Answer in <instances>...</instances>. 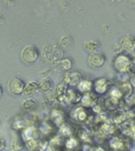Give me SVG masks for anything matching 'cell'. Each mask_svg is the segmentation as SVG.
<instances>
[{"label": "cell", "instance_id": "cell-1", "mask_svg": "<svg viewBox=\"0 0 135 151\" xmlns=\"http://www.w3.org/2000/svg\"><path fill=\"white\" fill-rule=\"evenodd\" d=\"M70 118L79 124H94V114H89L88 110L81 105L75 106L70 111Z\"/></svg>", "mask_w": 135, "mask_h": 151}, {"label": "cell", "instance_id": "cell-2", "mask_svg": "<svg viewBox=\"0 0 135 151\" xmlns=\"http://www.w3.org/2000/svg\"><path fill=\"white\" fill-rule=\"evenodd\" d=\"M130 64H131V59L124 53L117 54L116 58L114 59V68L118 73H128L130 71Z\"/></svg>", "mask_w": 135, "mask_h": 151}, {"label": "cell", "instance_id": "cell-3", "mask_svg": "<svg viewBox=\"0 0 135 151\" xmlns=\"http://www.w3.org/2000/svg\"><path fill=\"white\" fill-rule=\"evenodd\" d=\"M110 87H111L110 81L107 78H97L96 80L92 81V90L95 94L104 96L105 93L109 92Z\"/></svg>", "mask_w": 135, "mask_h": 151}, {"label": "cell", "instance_id": "cell-4", "mask_svg": "<svg viewBox=\"0 0 135 151\" xmlns=\"http://www.w3.org/2000/svg\"><path fill=\"white\" fill-rule=\"evenodd\" d=\"M50 119H51V123L59 127L62 126L63 124L66 123V114L65 112L62 110V109H58V107H54L51 110V113H50Z\"/></svg>", "mask_w": 135, "mask_h": 151}, {"label": "cell", "instance_id": "cell-5", "mask_svg": "<svg viewBox=\"0 0 135 151\" xmlns=\"http://www.w3.org/2000/svg\"><path fill=\"white\" fill-rule=\"evenodd\" d=\"M38 57H39V52L36 46H26L21 52V59L27 64L34 63L38 59Z\"/></svg>", "mask_w": 135, "mask_h": 151}, {"label": "cell", "instance_id": "cell-6", "mask_svg": "<svg viewBox=\"0 0 135 151\" xmlns=\"http://www.w3.org/2000/svg\"><path fill=\"white\" fill-rule=\"evenodd\" d=\"M25 81L20 78H12L9 81H8V91L12 93V94H21L25 90Z\"/></svg>", "mask_w": 135, "mask_h": 151}, {"label": "cell", "instance_id": "cell-7", "mask_svg": "<svg viewBox=\"0 0 135 151\" xmlns=\"http://www.w3.org/2000/svg\"><path fill=\"white\" fill-rule=\"evenodd\" d=\"M81 80H82V74L77 71H73V72H66L65 73L63 83L66 86H71L72 88H76L77 85L81 83Z\"/></svg>", "mask_w": 135, "mask_h": 151}, {"label": "cell", "instance_id": "cell-8", "mask_svg": "<svg viewBox=\"0 0 135 151\" xmlns=\"http://www.w3.org/2000/svg\"><path fill=\"white\" fill-rule=\"evenodd\" d=\"M108 143H109V147L111 149V151H124L127 149V144H126L127 142L116 134L111 136Z\"/></svg>", "mask_w": 135, "mask_h": 151}, {"label": "cell", "instance_id": "cell-9", "mask_svg": "<svg viewBox=\"0 0 135 151\" xmlns=\"http://www.w3.org/2000/svg\"><path fill=\"white\" fill-rule=\"evenodd\" d=\"M105 63V57L103 53H99V52H94L90 54L89 59H88V64L92 67V68H98V67H102Z\"/></svg>", "mask_w": 135, "mask_h": 151}, {"label": "cell", "instance_id": "cell-10", "mask_svg": "<svg viewBox=\"0 0 135 151\" xmlns=\"http://www.w3.org/2000/svg\"><path fill=\"white\" fill-rule=\"evenodd\" d=\"M39 130L33 126V125H28V126H25L24 130H22V133H21V139L22 142H27V140H31V139H38V136H39Z\"/></svg>", "mask_w": 135, "mask_h": 151}, {"label": "cell", "instance_id": "cell-11", "mask_svg": "<svg viewBox=\"0 0 135 151\" xmlns=\"http://www.w3.org/2000/svg\"><path fill=\"white\" fill-rule=\"evenodd\" d=\"M97 101H98L97 94H95L92 92H89V93L82 94V98H81L79 104H81V106H83V107L86 109V107H92Z\"/></svg>", "mask_w": 135, "mask_h": 151}, {"label": "cell", "instance_id": "cell-12", "mask_svg": "<svg viewBox=\"0 0 135 151\" xmlns=\"http://www.w3.org/2000/svg\"><path fill=\"white\" fill-rule=\"evenodd\" d=\"M127 119V114H126V111L122 110V109H118L114 112H111V116H110V122L112 124H115L116 126H120L122 125Z\"/></svg>", "mask_w": 135, "mask_h": 151}, {"label": "cell", "instance_id": "cell-13", "mask_svg": "<svg viewBox=\"0 0 135 151\" xmlns=\"http://www.w3.org/2000/svg\"><path fill=\"white\" fill-rule=\"evenodd\" d=\"M81 98H82V94L76 88H72V87L68 88L66 94H65L66 104H78L81 101Z\"/></svg>", "mask_w": 135, "mask_h": 151}, {"label": "cell", "instance_id": "cell-14", "mask_svg": "<svg viewBox=\"0 0 135 151\" xmlns=\"http://www.w3.org/2000/svg\"><path fill=\"white\" fill-rule=\"evenodd\" d=\"M121 47L123 51L131 53L135 51V38L131 35H126L123 37V39L121 40Z\"/></svg>", "mask_w": 135, "mask_h": 151}, {"label": "cell", "instance_id": "cell-15", "mask_svg": "<svg viewBox=\"0 0 135 151\" xmlns=\"http://www.w3.org/2000/svg\"><path fill=\"white\" fill-rule=\"evenodd\" d=\"M120 101L121 100H118V99H116L114 97H109L108 96L107 98L103 99V107H104V110H108L110 112H114V111L118 110Z\"/></svg>", "mask_w": 135, "mask_h": 151}, {"label": "cell", "instance_id": "cell-16", "mask_svg": "<svg viewBox=\"0 0 135 151\" xmlns=\"http://www.w3.org/2000/svg\"><path fill=\"white\" fill-rule=\"evenodd\" d=\"M38 130H39V133H41L44 136H52L57 131V126H54L50 122H43V123H40Z\"/></svg>", "mask_w": 135, "mask_h": 151}, {"label": "cell", "instance_id": "cell-17", "mask_svg": "<svg viewBox=\"0 0 135 151\" xmlns=\"http://www.w3.org/2000/svg\"><path fill=\"white\" fill-rule=\"evenodd\" d=\"M57 134L65 140V139H68V138H70V137L73 136V130H72L71 125H69L68 123H65V124H63L62 126L58 127Z\"/></svg>", "mask_w": 135, "mask_h": 151}, {"label": "cell", "instance_id": "cell-18", "mask_svg": "<svg viewBox=\"0 0 135 151\" xmlns=\"http://www.w3.org/2000/svg\"><path fill=\"white\" fill-rule=\"evenodd\" d=\"M79 145H81V142L75 136H72V137H70V138H68V139L64 140V147L68 151H77L78 147H79Z\"/></svg>", "mask_w": 135, "mask_h": 151}, {"label": "cell", "instance_id": "cell-19", "mask_svg": "<svg viewBox=\"0 0 135 151\" xmlns=\"http://www.w3.org/2000/svg\"><path fill=\"white\" fill-rule=\"evenodd\" d=\"M78 139L82 144H91L94 138H92V132L88 131V129L83 127L82 130L78 131Z\"/></svg>", "mask_w": 135, "mask_h": 151}, {"label": "cell", "instance_id": "cell-20", "mask_svg": "<svg viewBox=\"0 0 135 151\" xmlns=\"http://www.w3.org/2000/svg\"><path fill=\"white\" fill-rule=\"evenodd\" d=\"M76 90H77L81 94L89 93V92L92 91V81H91V80H88V79H82L81 83L77 85Z\"/></svg>", "mask_w": 135, "mask_h": 151}, {"label": "cell", "instance_id": "cell-21", "mask_svg": "<svg viewBox=\"0 0 135 151\" xmlns=\"http://www.w3.org/2000/svg\"><path fill=\"white\" fill-rule=\"evenodd\" d=\"M68 86L64 84V83H60V84H58L57 86H56V90H54V96H56V99L58 100V101H60L64 97H65V94H66V91H68Z\"/></svg>", "mask_w": 135, "mask_h": 151}, {"label": "cell", "instance_id": "cell-22", "mask_svg": "<svg viewBox=\"0 0 135 151\" xmlns=\"http://www.w3.org/2000/svg\"><path fill=\"white\" fill-rule=\"evenodd\" d=\"M38 90H39L38 83H36V81H30L28 84H26L25 90H24V93H25L26 96H32V94H34Z\"/></svg>", "mask_w": 135, "mask_h": 151}, {"label": "cell", "instance_id": "cell-23", "mask_svg": "<svg viewBox=\"0 0 135 151\" xmlns=\"http://www.w3.org/2000/svg\"><path fill=\"white\" fill-rule=\"evenodd\" d=\"M117 87L120 88L123 98H127L128 96H130L133 93V86L130 84H128V83H122V84L117 85Z\"/></svg>", "mask_w": 135, "mask_h": 151}, {"label": "cell", "instance_id": "cell-24", "mask_svg": "<svg viewBox=\"0 0 135 151\" xmlns=\"http://www.w3.org/2000/svg\"><path fill=\"white\" fill-rule=\"evenodd\" d=\"M38 85H39V88H40L41 91H44V92H49V91L52 88L53 83H52V80L49 79V78H43V79L38 83Z\"/></svg>", "mask_w": 135, "mask_h": 151}, {"label": "cell", "instance_id": "cell-25", "mask_svg": "<svg viewBox=\"0 0 135 151\" xmlns=\"http://www.w3.org/2000/svg\"><path fill=\"white\" fill-rule=\"evenodd\" d=\"M109 97H114V98H116L118 100H122L123 99V96H122L120 88L116 85H114V86L110 87V90H109Z\"/></svg>", "mask_w": 135, "mask_h": 151}, {"label": "cell", "instance_id": "cell-26", "mask_svg": "<svg viewBox=\"0 0 135 151\" xmlns=\"http://www.w3.org/2000/svg\"><path fill=\"white\" fill-rule=\"evenodd\" d=\"M38 144H39V139H31L25 142V146L30 151H38Z\"/></svg>", "mask_w": 135, "mask_h": 151}, {"label": "cell", "instance_id": "cell-27", "mask_svg": "<svg viewBox=\"0 0 135 151\" xmlns=\"http://www.w3.org/2000/svg\"><path fill=\"white\" fill-rule=\"evenodd\" d=\"M36 106V101L33 100V99H26L24 103H22V107L25 109V110H31V109H33Z\"/></svg>", "mask_w": 135, "mask_h": 151}, {"label": "cell", "instance_id": "cell-28", "mask_svg": "<svg viewBox=\"0 0 135 151\" xmlns=\"http://www.w3.org/2000/svg\"><path fill=\"white\" fill-rule=\"evenodd\" d=\"M24 147L22 140H14L12 143V151H20Z\"/></svg>", "mask_w": 135, "mask_h": 151}, {"label": "cell", "instance_id": "cell-29", "mask_svg": "<svg viewBox=\"0 0 135 151\" xmlns=\"http://www.w3.org/2000/svg\"><path fill=\"white\" fill-rule=\"evenodd\" d=\"M97 44L96 42H94V41H88V42H85V45H84V47L88 50V51H91L92 53L95 52V50L97 48Z\"/></svg>", "mask_w": 135, "mask_h": 151}, {"label": "cell", "instance_id": "cell-30", "mask_svg": "<svg viewBox=\"0 0 135 151\" xmlns=\"http://www.w3.org/2000/svg\"><path fill=\"white\" fill-rule=\"evenodd\" d=\"M60 66L64 68V70H70L71 68V60L70 59H63L62 61H60Z\"/></svg>", "mask_w": 135, "mask_h": 151}, {"label": "cell", "instance_id": "cell-31", "mask_svg": "<svg viewBox=\"0 0 135 151\" xmlns=\"http://www.w3.org/2000/svg\"><path fill=\"white\" fill-rule=\"evenodd\" d=\"M13 127L14 129H17V130H20V129H24L25 127V122L24 120H18V122H14V124H13Z\"/></svg>", "mask_w": 135, "mask_h": 151}, {"label": "cell", "instance_id": "cell-32", "mask_svg": "<svg viewBox=\"0 0 135 151\" xmlns=\"http://www.w3.org/2000/svg\"><path fill=\"white\" fill-rule=\"evenodd\" d=\"M127 79H128V73H118V77H117V80L122 83H127Z\"/></svg>", "mask_w": 135, "mask_h": 151}, {"label": "cell", "instance_id": "cell-33", "mask_svg": "<svg viewBox=\"0 0 135 151\" xmlns=\"http://www.w3.org/2000/svg\"><path fill=\"white\" fill-rule=\"evenodd\" d=\"M94 147L91 146V144H82L81 146V151H92Z\"/></svg>", "mask_w": 135, "mask_h": 151}, {"label": "cell", "instance_id": "cell-34", "mask_svg": "<svg viewBox=\"0 0 135 151\" xmlns=\"http://www.w3.org/2000/svg\"><path fill=\"white\" fill-rule=\"evenodd\" d=\"M92 151H107V150H105L102 145H97V146H95V147H94V150H92Z\"/></svg>", "mask_w": 135, "mask_h": 151}, {"label": "cell", "instance_id": "cell-35", "mask_svg": "<svg viewBox=\"0 0 135 151\" xmlns=\"http://www.w3.org/2000/svg\"><path fill=\"white\" fill-rule=\"evenodd\" d=\"M130 71L133 73H135V58L131 60V64H130Z\"/></svg>", "mask_w": 135, "mask_h": 151}, {"label": "cell", "instance_id": "cell-36", "mask_svg": "<svg viewBox=\"0 0 135 151\" xmlns=\"http://www.w3.org/2000/svg\"><path fill=\"white\" fill-rule=\"evenodd\" d=\"M4 147H5V143H4V140H2V139H0V151H2V150H4Z\"/></svg>", "mask_w": 135, "mask_h": 151}, {"label": "cell", "instance_id": "cell-37", "mask_svg": "<svg viewBox=\"0 0 135 151\" xmlns=\"http://www.w3.org/2000/svg\"><path fill=\"white\" fill-rule=\"evenodd\" d=\"M131 86L133 87H135V76L133 77V79H131Z\"/></svg>", "mask_w": 135, "mask_h": 151}, {"label": "cell", "instance_id": "cell-38", "mask_svg": "<svg viewBox=\"0 0 135 151\" xmlns=\"http://www.w3.org/2000/svg\"><path fill=\"white\" fill-rule=\"evenodd\" d=\"M1 96H2V87L0 86V98H1Z\"/></svg>", "mask_w": 135, "mask_h": 151}, {"label": "cell", "instance_id": "cell-39", "mask_svg": "<svg viewBox=\"0 0 135 151\" xmlns=\"http://www.w3.org/2000/svg\"><path fill=\"white\" fill-rule=\"evenodd\" d=\"M2 22V17H0V24Z\"/></svg>", "mask_w": 135, "mask_h": 151}, {"label": "cell", "instance_id": "cell-40", "mask_svg": "<svg viewBox=\"0 0 135 151\" xmlns=\"http://www.w3.org/2000/svg\"><path fill=\"white\" fill-rule=\"evenodd\" d=\"M134 112H135V109H134Z\"/></svg>", "mask_w": 135, "mask_h": 151}]
</instances>
